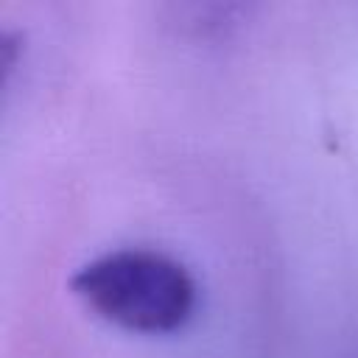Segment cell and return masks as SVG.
<instances>
[{"label":"cell","mask_w":358,"mask_h":358,"mask_svg":"<svg viewBox=\"0 0 358 358\" xmlns=\"http://www.w3.org/2000/svg\"><path fill=\"white\" fill-rule=\"evenodd\" d=\"M73 291L101 319L145 336L173 333L196 310L190 271L171 255L145 246L92 257L76 271Z\"/></svg>","instance_id":"cell-1"}]
</instances>
